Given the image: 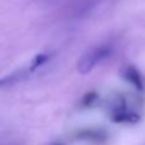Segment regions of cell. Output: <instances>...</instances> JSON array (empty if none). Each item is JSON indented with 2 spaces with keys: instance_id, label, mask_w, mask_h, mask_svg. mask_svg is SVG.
Masks as SVG:
<instances>
[{
  "instance_id": "3957f363",
  "label": "cell",
  "mask_w": 145,
  "mask_h": 145,
  "mask_svg": "<svg viewBox=\"0 0 145 145\" xmlns=\"http://www.w3.org/2000/svg\"><path fill=\"white\" fill-rule=\"evenodd\" d=\"M121 75H122L123 79L127 80L129 83H131V84H133L135 88H138L139 90L144 89L143 78H141L139 70L135 69L134 66H126V68H123V70L121 71Z\"/></svg>"
},
{
  "instance_id": "5b68a950",
  "label": "cell",
  "mask_w": 145,
  "mask_h": 145,
  "mask_svg": "<svg viewBox=\"0 0 145 145\" xmlns=\"http://www.w3.org/2000/svg\"><path fill=\"white\" fill-rule=\"evenodd\" d=\"M79 139H90L94 141H103L106 139V135L101 131H94V130H83L78 134Z\"/></svg>"
},
{
  "instance_id": "7a4b0ae2",
  "label": "cell",
  "mask_w": 145,
  "mask_h": 145,
  "mask_svg": "<svg viewBox=\"0 0 145 145\" xmlns=\"http://www.w3.org/2000/svg\"><path fill=\"white\" fill-rule=\"evenodd\" d=\"M29 69L28 70H18L14 71L9 75H5L4 78L0 79V89H4V88H10V87H14L17 85L18 83L23 82L24 79L28 78V74H29Z\"/></svg>"
},
{
  "instance_id": "52a82bcc",
  "label": "cell",
  "mask_w": 145,
  "mask_h": 145,
  "mask_svg": "<svg viewBox=\"0 0 145 145\" xmlns=\"http://www.w3.org/2000/svg\"><path fill=\"white\" fill-rule=\"evenodd\" d=\"M97 98H98V94L95 92L87 93V94H84V97H83V99H82V106L83 107H90V106L95 102Z\"/></svg>"
},
{
  "instance_id": "8992f818",
  "label": "cell",
  "mask_w": 145,
  "mask_h": 145,
  "mask_svg": "<svg viewBox=\"0 0 145 145\" xmlns=\"http://www.w3.org/2000/svg\"><path fill=\"white\" fill-rule=\"evenodd\" d=\"M48 57H50V56H48L47 54H40V55H37L35 59H33L32 64H31V66H29V71L36 70V69L40 68L41 65H43V64H45L46 61L48 60Z\"/></svg>"
},
{
  "instance_id": "277c9868",
  "label": "cell",
  "mask_w": 145,
  "mask_h": 145,
  "mask_svg": "<svg viewBox=\"0 0 145 145\" xmlns=\"http://www.w3.org/2000/svg\"><path fill=\"white\" fill-rule=\"evenodd\" d=\"M111 120L117 123H136L140 120V116L134 112H127V111L123 110V111L115 112Z\"/></svg>"
},
{
  "instance_id": "6da1fadb",
  "label": "cell",
  "mask_w": 145,
  "mask_h": 145,
  "mask_svg": "<svg viewBox=\"0 0 145 145\" xmlns=\"http://www.w3.org/2000/svg\"><path fill=\"white\" fill-rule=\"evenodd\" d=\"M111 52V47L107 45L98 46V47L92 48L90 51L85 52L80 57L78 63V70L80 74H88L99 61H102L105 57H107Z\"/></svg>"
},
{
  "instance_id": "ba28073f",
  "label": "cell",
  "mask_w": 145,
  "mask_h": 145,
  "mask_svg": "<svg viewBox=\"0 0 145 145\" xmlns=\"http://www.w3.org/2000/svg\"><path fill=\"white\" fill-rule=\"evenodd\" d=\"M56 145H61V144H56Z\"/></svg>"
}]
</instances>
